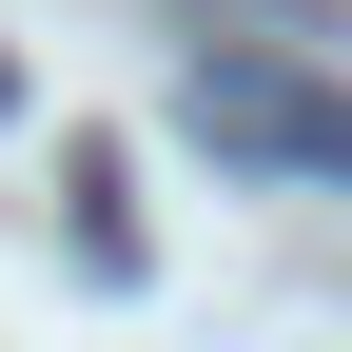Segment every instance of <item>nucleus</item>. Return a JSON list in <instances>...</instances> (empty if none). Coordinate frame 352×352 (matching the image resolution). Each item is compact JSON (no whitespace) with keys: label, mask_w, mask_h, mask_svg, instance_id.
<instances>
[{"label":"nucleus","mask_w":352,"mask_h":352,"mask_svg":"<svg viewBox=\"0 0 352 352\" xmlns=\"http://www.w3.org/2000/svg\"><path fill=\"white\" fill-rule=\"evenodd\" d=\"M196 138L254 157V176H352V78H294V59H196Z\"/></svg>","instance_id":"f257e3e1"}]
</instances>
